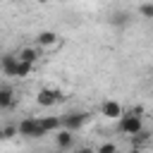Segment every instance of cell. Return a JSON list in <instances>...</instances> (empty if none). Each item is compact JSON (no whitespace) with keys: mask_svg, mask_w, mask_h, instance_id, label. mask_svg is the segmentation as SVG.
<instances>
[{"mask_svg":"<svg viewBox=\"0 0 153 153\" xmlns=\"http://www.w3.org/2000/svg\"><path fill=\"white\" fill-rule=\"evenodd\" d=\"M17 131H19V136H26V139H41V136L48 134V131L43 129L41 120H36V117H24V120L17 124Z\"/></svg>","mask_w":153,"mask_h":153,"instance_id":"6da1fadb","label":"cell"},{"mask_svg":"<svg viewBox=\"0 0 153 153\" xmlns=\"http://www.w3.org/2000/svg\"><path fill=\"white\" fill-rule=\"evenodd\" d=\"M141 129H143V117H136V115H131V112H124V115L117 120V131L124 134V136H131V134H136V131H141Z\"/></svg>","mask_w":153,"mask_h":153,"instance_id":"7a4b0ae2","label":"cell"},{"mask_svg":"<svg viewBox=\"0 0 153 153\" xmlns=\"http://www.w3.org/2000/svg\"><path fill=\"white\" fill-rule=\"evenodd\" d=\"M62 91L60 88H50V86H43V88H38V93H36V105H41V108H53V105H57V103H62Z\"/></svg>","mask_w":153,"mask_h":153,"instance_id":"3957f363","label":"cell"},{"mask_svg":"<svg viewBox=\"0 0 153 153\" xmlns=\"http://www.w3.org/2000/svg\"><path fill=\"white\" fill-rule=\"evenodd\" d=\"M88 120V112H67L62 117V127L69 129V131H79Z\"/></svg>","mask_w":153,"mask_h":153,"instance_id":"277c9868","label":"cell"},{"mask_svg":"<svg viewBox=\"0 0 153 153\" xmlns=\"http://www.w3.org/2000/svg\"><path fill=\"white\" fill-rule=\"evenodd\" d=\"M17 67H19V57L17 53H5L0 57V69L5 76H17Z\"/></svg>","mask_w":153,"mask_h":153,"instance_id":"5b68a950","label":"cell"},{"mask_svg":"<svg viewBox=\"0 0 153 153\" xmlns=\"http://www.w3.org/2000/svg\"><path fill=\"white\" fill-rule=\"evenodd\" d=\"M100 115L105 120H120L124 115V108L117 103V100H103L100 103Z\"/></svg>","mask_w":153,"mask_h":153,"instance_id":"8992f818","label":"cell"},{"mask_svg":"<svg viewBox=\"0 0 153 153\" xmlns=\"http://www.w3.org/2000/svg\"><path fill=\"white\" fill-rule=\"evenodd\" d=\"M62 41H60V36L55 33V31H38L36 33V45L38 48H55V45H60Z\"/></svg>","mask_w":153,"mask_h":153,"instance_id":"52a82bcc","label":"cell"},{"mask_svg":"<svg viewBox=\"0 0 153 153\" xmlns=\"http://www.w3.org/2000/svg\"><path fill=\"white\" fill-rule=\"evenodd\" d=\"M55 146L60 148V151H67V148H72L74 146V131H69V129H57L55 131Z\"/></svg>","mask_w":153,"mask_h":153,"instance_id":"ba28073f","label":"cell"},{"mask_svg":"<svg viewBox=\"0 0 153 153\" xmlns=\"http://www.w3.org/2000/svg\"><path fill=\"white\" fill-rule=\"evenodd\" d=\"M17 57H19L22 62L36 65V62H38V57H41V50H38V48H33V45H24V48H19Z\"/></svg>","mask_w":153,"mask_h":153,"instance_id":"9c48e42d","label":"cell"},{"mask_svg":"<svg viewBox=\"0 0 153 153\" xmlns=\"http://www.w3.org/2000/svg\"><path fill=\"white\" fill-rule=\"evenodd\" d=\"M129 22H131V14H129L127 10H117V12L110 14V24H112L115 29H124Z\"/></svg>","mask_w":153,"mask_h":153,"instance_id":"30bf717a","label":"cell"},{"mask_svg":"<svg viewBox=\"0 0 153 153\" xmlns=\"http://www.w3.org/2000/svg\"><path fill=\"white\" fill-rule=\"evenodd\" d=\"M14 105V91L12 86H0V110H10Z\"/></svg>","mask_w":153,"mask_h":153,"instance_id":"8fae6325","label":"cell"},{"mask_svg":"<svg viewBox=\"0 0 153 153\" xmlns=\"http://www.w3.org/2000/svg\"><path fill=\"white\" fill-rule=\"evenodd\" d=\"M151 134H153V131L141 129V131H136V134H131V136H129V143H131L134 148H143V146L151 141Z\"/></svg>","mask_w":153,"mask_h":153,"instance_id":"7c38bea8","label":"cell"},{"mask_svg":"<svg viewBox=\"0 0 153 153\" xmlns=\"http://www.w3.org/2000/svg\"><path fill=\"white\" fill-rule=\"evenodd\" d=\"M41 124H43V129H45L48 134H53V131L62 129V117H55V115H50V117H41Z\"/></svg>","mask_w":153,"mask_h":153,"instance_id":"4fadbf2b","label":"cell"},{"mask_svg":"<svg viewBox=\"0 0 153 153\" xmlns=\"http://www.w3.org/2000/svg\"><path fill=\"white\" fill-rule=\"evenodd\" d=\"M14 134H19V131H17V124H5V127H0V141L12 139Z\"/></svg>","mask_w":153,"mask_h":153,"instance_id":"5bb4252c","label":"cell"},{"mask_svg":"<svg viewBox=\"0 0 153 153\" xmlns=\"http://www.w3.org/2000/svg\"><path fill=\"white\" fill-rule=\"evenodd\" d=\"M31 72H33V65H29V62H22V60H19V67H17V76H19V79H24V76H29Z\"/></svg>","mask_w":153,"mask_h":153,"instance_id":"9a60e30c","label":"cell"},{"mask_svg":"<svg viewBox=\"0 0 153 153\" xmlns=\"http://www.w3.org/2000/svg\"><path fill=\"white\" fill-rule=\"evenodd\" d=\"M139 14L143 19H153V2H141L139 5Z\"/></svg>","mask_w":153,"mask_h":153,"instance_id":"2e32d148","label":"cell"},{"mask_svg":"<svg viewBox=\"0 0 153 153\" xmlns=\"http://www.w3.org/2000/svg\"><path fill=\"white\" fill-rule=\"evenodd\" d=\"M96 153H120V151H117V146H115L112 141H105V143H100V146L96 148Z\"/></svg>","mask_w":153,"mask_h":153,"instance_id":"e0dca14e","label":"cell"},{"mask_svg":"<svg viewBox=\"0 0 153 153\" xmlns=\"http://www.w3.org/2000/svg\"><path fill=\"white\" fill-rule=\"evenodd\" d=\"M76 153H96V148H91V146H81V148H76Z\"/></svg>","mask_w":153,"mask_h":153,"instance_id":"ac0fdd59","label":"cell"},{"mask_svg":"<svg viewBox=\"0 0 153 153\" xmlns=\"http://www.w3.org/2000/svg\"><path fill=\"white\" fill-rule=\"evenodd\" d=\"M127 153H143V148H134V146H131V148H129Z\"/></svg>","mask_w":153,"mask_h":153,"instance_id":"d6986e66","label":"cell"},{"mask_svg":"<svg viewBox=\"0 0 153 153\" xmlns=\"http://www.w3.org/2000/svg\"><path fill=\"white\" fill-rule=\"evenodd\" d=\"M38 2H48V0H38Z\"/></svg>","mask_w":153,"mask_h":153,"instance_id":"ffe728a7","label":"cell"}]
</instances>
